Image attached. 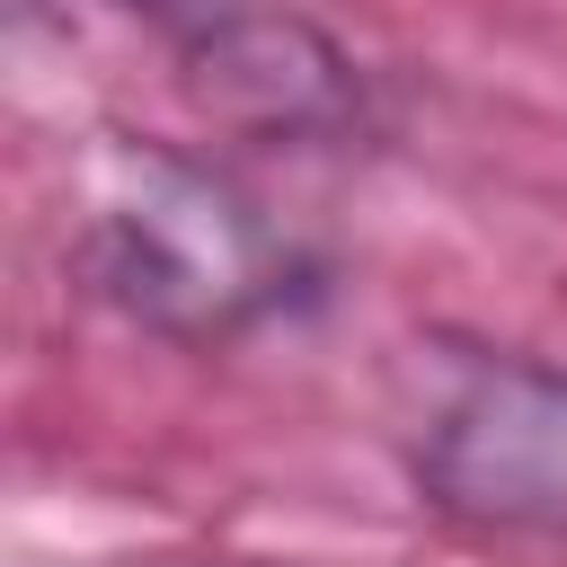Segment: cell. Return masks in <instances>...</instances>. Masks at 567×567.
Returning a JSON list of instances; mask_svg holds the SVG:
<instances>
[{
	"label": "cell",
	"instance_id": "cell-1",
	"mask_svg": "<svg viewBox=\"0 0 567 567\" xmlns=\"http://www.w3.org/2000/svg\"><path fill=\"white\" fill-rule=\"evenodd\" d=\"M71 275L159 346H239L301 301H319L328 266L221 168L168 142H133L115 186L89 204L71 239Z\"/></svg>",
	"mask_w": 567,
	"mask_h": 567
},
{
	"label": "cell",
	"instance_id": "cell-2",
	"mask_svg": "<svg viewBox=\"0 0 567 567\" xmlns=\"http://www.w3.org/2000/svg\"><path fill=\"white\" fill-rule=\"evenodd\" d=\"M416 505L478 540H567V363L470 354L408 452Z\"/></svg>",
	"mask_w": 567,
	"mask_h": 567
},
{
	"label": "cell",
	"instance_id": "cell-3",
	"mask_svg": "<svg viewBox=\"0 0 567 567\" xmlns=\"http://www.w3.org/2000/svg\"><path fill=\"white\" fill-rule=\"evenodd\" d=\"M177 89L239 142L319 151L372 124V80L354 71V53L301 9L257 0H213L177 27Z\"/></svg>",
	"mask_w": 567,
	"mask_h": 567
},
{
	"label": "cell",
	"instance_id": "cell-4",
	"mask_svg": "<svg viewBox=\"0 0 567 567\" xmlns=\"http://www.w3.org/2000/svg\"><path fill=\"white\" fill-rule=\"evenodd\" d=\"M106 9H133V18H159V27L177 35V27H186L195 9H213V0H106Z\"/></svg>",
	"mask_w": 567,
	"mask_h": 567
},
{
	"label": "cell",
	"instance_id": "cell-5",
	"mask_svg": "<svg viewBox=\"0 0 567 567\" xmlns=\"http://www.w3.org/2000/svg\"><path fill=\"white\" fill-rule=\"evenodd\" d=\"M115 567H221V558H115Z\"/></svg>",
	"mask_w": 567,
	"mask_h": 567
}]
</instances>
